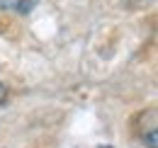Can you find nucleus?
<instances>
[{
    "mask_svg": "<svg viewBox=\"0 0 158 148\" xmlns=\"http://www.w3.org/2000/svg\"><path fill=\"white\" fill-rule=\"evenodd\" d=\"M39 0H0V10H12V12H29V10H34V5H37Z\"/></svg>",
    "mask_w": 158,
    "mask_h": 148,
    "instance_id": "1",
    "label": "nucleus"
},
{
    "mask_svg": "<svg viewBox=\"0 0 158 148\" xmlns=\"http://www.w3.org/2000/svg\"><path fill=\"white\" fill-rule=\"evenodd\" d=\"M98 148H114V146H98Z\"/></svg>",
    "mask_w": 158,
    "mask_h": 148,
    "instance_id": "3",
    "label": "nucleus"
},
{
    "mask_svg": "<svg viewBox=\"0 0 158 148\" xmlns=\"http://www.w3.org/2000/svg\"><path fill=\"white\" fill-rule=\"evenodd\" d=\"M5 100H7V88H5L2 83H0V105H2Z\"/></svg>",
    "mask_w": 158,
    "mask_h": 148,
    "instance_id": "2",
    "label": "nucleus"
}]
</instances>
